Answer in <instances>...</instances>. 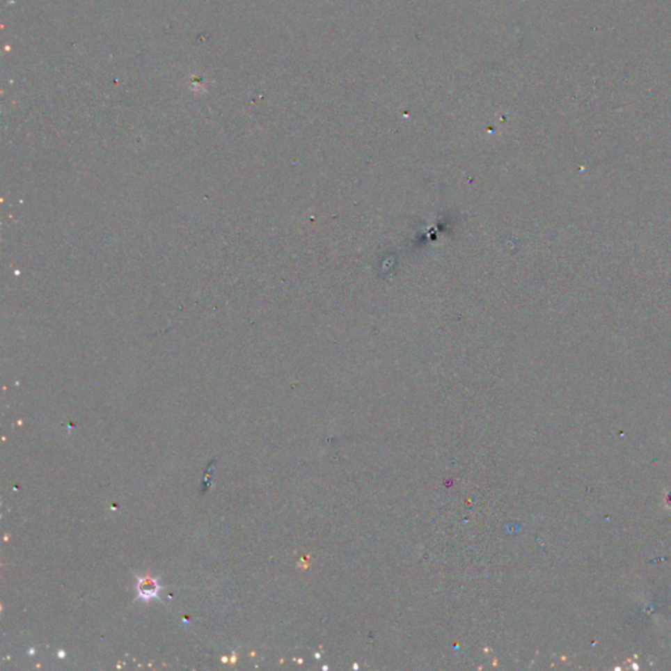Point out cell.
Instances as JSON below:
<instances>
[{
    "instance_id": "obj_1",
    "label": "cell",
    "mask_w": 671,
    "mask_h": 671,
    "mask_svg": "<svg viewBox=\"0 0 671 671\" xmlns=\"http://www.w3.org/2000/svg\"><path fill=\"white\" fill-rule=\"evenodd\" d=\"M136 590H138V595H139L141 599L150 601V599L157 598L159 595L160 586H159L157 580H154L151 577H139L138 583H136Z\"/></svg>"
}]
</instances>
